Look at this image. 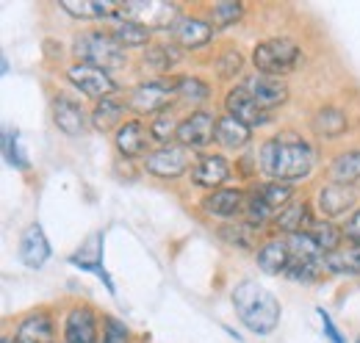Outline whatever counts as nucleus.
Returning a JSON list of instances; mask_svg holds the SVG:
<instances>
[{"instance_id":"1","label":"nucleus","mask_w":360,"mask_h":343,"mask_svg":"<svg viewBox=\"0 0 360 343\" xmlns=\"http://www.w3.org/2000/svg\"><path fill=\"white\" fill-rule=\"evenodd\" d=\"M258 169L274 183H297L314 169V147L297 133L271 136L258 150Z\"/></svg>"},{"instance_id":"2","label":"nucleus","mask_w":360,"mask_h":343,"mask_svg":"<svg viewBox=\"0 0 360 343\" xmlns=\"http://www.w3.org/2000/svg\"><path fill=\"white\" fill-rule=\"evenodd\" d=\"M233 307L241 324L255 335H271L280 324V299L255 280H238L233 285Z\"/></svg>"},{"instance_id":"3","label":"nucleus","mask_w":360,"mask_h":343,"mask_svg":"<svg viewBox=\"0 0 360 343\" xmlns=\"http://www.w3.org/2000/svg\"><path fill=\"white\" fill-rule=\"evenodd\" d=\"M75 56L84 61V64H91V67H100L105 72L111 70H120L125 67V50L120 47V42L111 37V31H97V28H89V31H81L75 37Z\"/></svg>"},{"instance_id":"4","label":"nucleus","mask_w":360,"mask_h":343,"mask_svg":"<svg viewBox=\"0 0 360 343\" xmlns=\"http://www.w3.org/2000/svg\"><path fill=\"white\" fill-rule=\"evenodd\" d=\"M302 61V50L294 39H285V37H274L266 42L255 44L252 50V67L258 75H269V78H280V75H288L300 67Z\"/></svg>"},{"instance_id":"5","label":"nucleus","mask_w":360,"mask_h":343,"mask_svg":"<svg viewBox=\"0 0 360 343\" xmlns=\"http://www.w3.org/2000/svg\"><path fill=\"white\" fill-rule=\"evenodd\" d=\"M294 197V188L288 183H274V180H266V183H258L247 191V221L258 230L264 227L266 221H274V216L280 214Z\"/></svg>"},{"instance_id":"6","label":"nucleus","mask_w":360,"mask_h":343,"mask_svg":"<svg viewBox=\"0 0 360 343\" xmlns=\"http://www.w3.org/2000/svg\"><path fill=\"white\" fill-rule=\"evenodd\" d=\"M178 97V89H175V78L164 81V78H155V81H147V84H139L128 94V108L136 111L139 117H158L164 111H172V103Z\"/></svg>"},{"instance_id":"7","label":"nucleus","mask_w":360,"mask_h":343,"mask_svg":"<svg viewBox=\"0 0 360 343\" xmlns=\"http://www.w3.org/2000/svg\"><path fill=\"white\" fill-rule=\"evenodd\" d=\"M180 17H183L180 6L167 3V0H136V3H122V8H120V20L139 22L147 31H158V28L172 31V25Z\"/></svg>"},{"instance_id":"8","label":"nucleus","mask_w":360,"mask_h":343,"mask_svg":"<svg viewBox=\"0 0 360 343\" xmlns=\"http://www.w3.org/2000/svg\"><path fill=\"white\" fill-rule=\"evenodd\" d=\"M191 167H194L191 150H186L180 144H167V147H158L144 155V169L158 180H178L180 174L191 172Z\"/></svg>"},{"instance_id":"9","label":"nucleus","mask_w":360,"mask_h":343,"mask_svg":"<svg viewBox=\"0 0 360 343\" xmlns=\"http://www.w3.org/2000/svg\"><path fill=\"white\" fill-rule=\"evenodd\" d=\"M67 81L75 86L81 94L91 97L94 103L105 100V97H114V91H117V81L111 78V72H105L100 67H91V64H84V61L67 67Z\"/></svg>"},{"instance_id":"10","label":"nucleus","mask_w":360,"mask_h":343,"mask_svg":"<svg viewBox=\"0 0 360 343\" xmlns=\"http://www.w3.org/2000/svg\"><path fill=\"white\" fill-rule=\"evenodd\" d=\"M214 136H217V117L200 108V111H191L186 119H180L175 141L186 150H200V147H208Z\"/></svg>"},{"instance_id":"11","label":"nucleus","mask_w":360,"mask_h":343,"mask_svg":"<svg viewBox=\"0 0 360 343\" xmlns=\"http://www.w3.org/2000/svg\"><path fill=\"white\" fill-rule=\"evenodd\" d=\"M225 111L230 117H236L238 122H244L247 128H261V125H266L271 119V114L264 108V105H258L255 103V97L244 89V86H233L230 91L225 94Z\"/></svg>"},{"instance_id":"12","label":"nucleus","mask_w":360,"mask_h":343,"mask_svg":"<svg viewBox=\"0 0 360 343\" xmlns=\"http://www.w3.org/2000/svg\"><path fill=\"white\" fill-rule=\"evenodd\" d=\"M191 183L200 186V188H208V191H217V188H225V183L230 180V164L222 155H214V153H205V155H197L194 158V167H191Z\"/></svg>"},{"instance_id":"13","label":"nucleus","mask_w":360,"mask_h":343,"mask_svg":"<svg viewBox=\"0 0 360 343\" xmlns=\"http://www.w3.org/2000/svg\"><path fill=\"white\" fill-rule=\"evenodd\" d=\"M64 343H100V321H97L91 307L78 304L67 313Z\"/></svg>"},{"instance_id":"14","label":"nucleus","mask_w":360,"mask_h":343,"mask_svg":"<svg viewBox=\"0 0 360 343\" xmlns=\"http://www.w3.org/2000/svg\"><path fill=\"white\" fill-rule=\"evenodd\" d=\"M172 42L178 44L180 50H200L214 39V25L202 17H180L178 22L172 25Z\"/></svg>"},{"instance_id":"15","label":"nucleus","mask_w":360,"mask_h":343,"mask_svg":"<svg viewBox=\"0 0 360 343\" xmlns=\"http://www.w3.org/2000/svg\"><path fill=\"white\" fill-rule=\"evenodd\" d=\"M247 208V191L241 188H217L202 197V211L217 219H233Z\"/></svg>"},{"instance_id":"16","label":"nucleus","mask_w":360,"mask_h":343,"mask_svg":"<svg viewBox=\"0 0 360 343\" xmlns=\"http://www.w3.org/2000/svg\"><path fill=\"white\" fill-rule=\"evenodd\" d=\"M255 260H258V268H261L264 274H271V277L285 274V271L291 268V260H294L288 238L283 235V238H269V241H264L261 250H258V255H255Z\"/></svg>"},{"instance_id":"17","label":"nucleus","mask_w":360,"mask_h":343,"mask_svg":"<svg viewBox=\"0 0 360 343\" xmlns=\"http://www.w3.org/2000/svg\"><path fill=\"white\" fill-rule=\"evenodd\" d=\"M70 263H72L75 268H81V271H94V274L105 283L108 294H117L114 280H111V277H108V271L103 268V233H94L89 241H86L75 255L70 257Z\"/></svg>"},{"instance_id":"18","label":"nucleus","mask_w":360,"mask_h":343,"mask_svg":"<svg viewBox=\"0 0 360 343\" xmlns=\"http://www.w3.org/2000/svg\"><path fill=\"white\" fill-rule=\"evenodd\" d=\"M241 86H244V89L255 97V103L264 105L266 111L283 105V103L288 100V86L283 84L280 78H269V75H258V72H255V75H250Z\"/></svg>"},{"instance_id":"19","label":"nucleus","mask_w":360,"mask_h":343,"mask_svg":"<svg viewBox=\"0 0 360 343\" xmlns=\"http://www.w3.org/2000/svg\"><path fill=\"white\" fill-rule=\"evenodd\" d=\"M316 205L324 214V219L344 216L347 211H352V205H355V188L352 186H341V183H327L319 191Z\"/></svg>"},{"instance_id":"20","label":"nucleus","mask_w":360,"mask_h":343,"mask_svg":"<svg viewBox=\"0 0 360 343\" xmlns=\"http://www.w3.org/2000/svg\"><path fill=\"white\" fill-rule=\"evenodd\" d=\"M20 257L28 268H42L50 257V244H47V235L45 230L34 221L25 227L22 238H20Z\"/></svg>"},{"instance_id":"21","label":"nucleus","mask_w":360,"mask_h":343,"mask_svg":"<svg viewBox=\"0 0 360 343\" xmlns=\"http://www.w3.org/2000/svg\"><path fill=\"white\" fill-rule=\"evenodd\" d=\"M147 141H150V130L144 128L139 119L122 122L114 133V144L120 150L122 158H139L147 153Z\"/></svg>"},{"instance_id":"22","label":"nucleus","mask_w":360,"mask_h":343,"mask_svg":"<svg viewBox=\"0 0 360 343\" xmlns=\"http://www.w3.org/2000/svg\"><path fill=\"white\" fill-rule=\"evenodd\" d=\"M53 119H56L58 130L67 133V136H81L86 130V114H84V108L72 97H67V94H58L53 100Z\"/></svg>"},{"instance_id":"23","label":"nucleus","mask_w":360,"mask_h":343,"mask_svg":"<svg viewBox=\"0 0 360 343\" xmlns=\"http://www.w3.org/2000/svg\"><path fill=\"white\" fill-rule=\"evenodd\" d=\"M61 8L75 20H120L122 3L111 0H61Z\"/></svg>"},{"instance_id":"24","label":"nucleus","mask_w":360,"mask_h":343,"mask_svg":"<svg viewBox=\"0 0 360 343\" xmlns=\"http://www.w3.org/2000/svg\"><path fill=\"white\" fill-rule=\"evenodd\" d=\"M56 338V324L47 313H31L17 324L14 341L17 343H53Z\"/></svg>"},{"instance_id":"25","label":"nucleus","mask_w":360,"mask_h":343,"mask_svg":"<svg viewBox=\"0 0 360 343\" xmlns=\"http://www.w3.org/2000/svg\"><path fill=\"white\" fill-rule=\"evenodd\" d=\"M311 205L302 202V200H291L280 214L274 216V230L285 233V235H297V233H305L311 227Z\"/></svg>"},{"instance_id":"26","label":"nucleus","mask_w":360,"mask_h":343,"mask_svg":"<svg viewBox=\"0 0 360 343\" xmlns=\"http://www.w3.org/2000/svg\"><path fill=\"white\" fill-rule=\"evenodd\" d=\"M311 128L319 138H341L347 128H349V119H347V114H344V108H338V105H321L319 111L314 114V122H311Z\"/></svg>"},{"instance_id":"27","label":"nucleus","mask_w":360,"mask_h":343,"mask_svg":"<svg viewBox=\"0 0 360 343\" xmlns=\"http://www.w3.org/2000/svg\"><path fill=\"white\" fill-rule=\"evenodd\" d=\"M122 117H125V103H122L120 97L97 100L94 108H91V128L100 130V133L117 130L122 125Z\"/></svg>"},{"instance_id":"28","label":"nucleus","mask_w":360,"mask_h":343,"mask_svg":"<svg viewBox=\"0 0 360 343\" xmlns=\"http://www.w3.org/2000/svg\"><path fill=\"white\" fill-rule=\"evenodd\" d=\"M225 150H241V147H247L250 144V138H252V130L247 128L244 122H238L236 117H217V136H214Z\"/></svg>"},{"instance_id":"29","label":"nucleus","mask_w":360,"mask_h":343,"mask_svg":"<svg viewBox=\"0 0 360 343\" xmlns=\"http://www.w3.org/2000/svg\"><path fill=\"white\" fill-rule=\"evenodd\" d=\"M330 183H341V186H352L360 180V150H347L341 155L333 158L330 164Z\"/></svg>"},{"instance_id":"30","label":"nucleus","mask_w":360,"mask_h":343,"mask_svg":"<svg viewBox=\"0 0 360 343\" xmlns=\"http://www.w3.org/2000/svg\"><path fill=\"white\" fill-rule=\"evenodd\" d=\"M324 268L327 274H347V277L360 274V247L349 244V247H338L335 252L324 255Z\"/></svg>"},{"instance_id":"31","label":"nucleus","mask_w":360,"mask_h":343,"mask_svg":"<svg viewBox=\"0 0 360 343\" xmlns=\"http://www.w3.org/2000/svg\"><path fill=\"white\" fill-rule=\"evenodd\" d=\"M308 235L314 238L316 247H319L324 255H330V252H335L338 247H344V244H341V241H344V230L335 227V224L327 221V219H314L311 227H308Z\"/></svg>"},{"instance_id":"32","label":"nucleus","mask_w":360,"mask_h":343,"mask_svg":"<svg viewBox=\"0 0 360 343\" xmlns=\"http://www.w3.org/2000/svg\"><path fill=\"white\" fill-rule=\"evenodd\" d=\"M324 274H327L324 257H314V255H294L291 268L285 271V277H291L297 283H319Z\"/></svg>"},{"instance_id":"33","label":"nucleus","mask_w":360,"mask_h":343,"mask_svg":"<svg viewBox=\"0 0 360 343\" xmlns=\"http://www.w3.org/2000/svg\"><path fill=\"white\" fill-rule=\"evenodd\" d=\"M150 34L147 28H141L139 22H131V20H117V25L111 28V37L120 42V47H144L150 42Z\"/></svg>"},{"instance_id":"34","label":"nucleus","mask_w":360,"mask_h":343,"mask_svg":"<svg viewBox=\"0 0 360 343\" xmlns=\"http://www.w3.org/2000/svg\"><path fill=\"white\" fill-rule=\"evenodd\" d=\"M180 58L178 44H150L144 53V64L153 67L155 72H169Z\"/></svg>"},{"instance_id":"35","label":"nucleus","mask_w":360,"mask_h":343,"mask_svg":"<svg viewBox=\"0 0 360 343\" xmlns=\"http://www.w3.org/2000/svg\"><path fill=\"white\" fill-rule=\"evenodd\" d=\"M175 89H178L180 100H186L191 105H197V103L211 97V86L205 84L202 78H197V75H180V78H175Z\"/></svg>"},{"instance_id":"36","label":"nucleus","mask_w":360,"mask_h":343,"mask_svg":"<svg viewBox=\"0 0 360 343\" xmlns=\"http://www.w3.org/2000/svg\"><path fill=\"white\" fill-rule=\"evenodd\" d=\"M178 128H180L178 114H175V111H164V114H158V117L153 119V125H150V138L158 141V147H167V144H172V138L178 136Z\"/></svg>"},{"instance_id":"37","label":"nucleus","mask_w":360,"mask_h":343,"mask_svg":"<svg viewBox=\"0 0 360 343\" xmlns=\"http://www.w3.org/2000/svg\"><path fill=\"white\" fill-rule=\"evenodd\" d=\"M241 17H244V6L236 3V0H222V3H214L211 6V25L214 28L236 25Z\"/></svg>"},{"instance_id":"38","label":"nucleus","mask_w":360,"mask_h":343,"mask_svg":"<svg viewBox=\"0 0 360 343\" xmlns=\"http://www.w3.org/2000/svg\"><path fill=\"white\" fill-rule=\"evenodd\" d=\"M219 235L225 238L227 244L233 247H252V238H255V227L250 221H230L219 230Z\"/></svg>"},{"instance_id":"39","label":"nucleus","mask_w":360,"mask_h":343,"mask_svg":"<svg viewBox=\"0 0 360 343\" xmlns=\"http://www.w3.org/2000/svg\"><path fill=\"white\" fill-rule=\"evenodd\" d=\"M103 343H131V330L120 318L105 316L103 318Z\"/></svg>"},{"instance_id":"40","label":"nucleus","mask_w":360,"mask_h":343,"mask_svg":"<svg viewBox=\"0 0 360 343\" xmlns=\"http://www.w3.org/2000/svg\"><path fill=\"white\" fill-rule=\"evenodd\" d=\"M3 153H6V161L14 167V169H28V161L22 158V150H20V138L17 133L6 130L3 133Z\"/></svg>"},{"instance_id":"41","label":"nucleus","mask_w":360,"mask_h":343,"mask_svg":"<svg viewBox=\"0 0 360 343\" xmlns=\"http://www.w3.org/2000/svg\"><path fill=\"white\" fill-rule=\"evenodd\" d=\"M241 67H244V58H241L238 50H225V53L217 58V72H219V78H233V75H238Z\"/></svg>"},{"instance_id":"42","label":"nucleus","mask_w":360,"mask_h":343,"mask_svg":"<svg viewBox=\"0 0 360 343\" xmlns=\"http://www.w3.org/2000/svg\"><path fill=\"white\" fill-rule=\"evenodd\" d=\"M341 230H344V238H347L349 244L360 247V208L352 216H349L344 224H341Z\"/></svg>"},{"instance_id":"43","label":"nucleus","mask_w":360,"mask_h":343,"mask_svg":"<svg viewBox=\"0 0 360 343\" xmlns=\"http://www.w3.org/2000/svg\"><path fill=\"white\" fill-rule=\"evenodd\" d=\"M316 313H319V318H321V324H324V335H327L330 341H333V343H347V338L338 332V327L333 324V318H330V313H327L324 307H319Z\"/></svg>"},{"instance_id":"44","label":"nucleus","mask_w":360,"mask_h":343,"mask_svg":"<svg viewBox=\"0 0 360 343\" xmlns=\"http://www.w3.org/2000/svg\"><path fill=\"white\" fill-rule=\"evenodd\" d=\"M3 343H17L14 338H8V335H3Z\"/></svg>"},{"instance_id":"45","label":"nucleus","mask_w":360,"mask_h":343,"mask_svg":"<svg viewBox=\"0 0 360 343\" xmlns=\"http://www.w3.org/2000/svg\"><path fill=\"white\" fill-rule=\"evenodd\" d=\"M355 343H360V338H358V341H355Z\"/></svg>"}]
</instances>
